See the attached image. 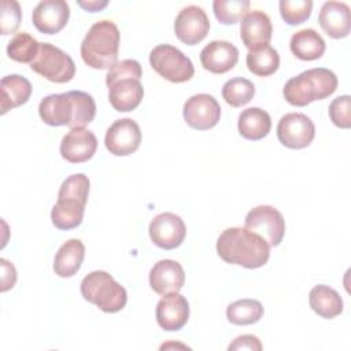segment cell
<instances>
[{"label":"cell","instance_id":"6da1fadb","mask_svg":"<svg viewBox=\"0 0 351 351\" xmlns=\"http://www.w3.org/2000/svg\"><path fill=\"white\" fill-rule=\"evenodd\" d=\"M38 114L49 126L85 128L96 115V103L92 95L82 90L53 93L40 101Z\"/></svg>","mask_w":351,"mask_h":351},{"label":"cell","instance_id":"7a4b0ae2","mask_svg":"<svg viewBox=\"0 0 351 351\" xmlns=\"http://www.w3.org/2000/svg\"><path fill=\"white\" fill-rule=\"evenodd\" d=\"M217 252L226 263L256 269L267 263L270 247L247 228H228L217 239Z\"/></svg>","mask_w":351,"mask_h":351},{"label":"cell","instance_id":"3957f363","mask_svg":"<svg viewBox=\"0 0 351 351\" xmlns=\"http://www.w3.org/2000/svg\"><path fill=\"white\" fill-rule=\"evenodd\" d=\"M89 195V178L77 173L67 177L58 192V200L51 211V219L55 228L70 230L81 225L84 210Z\"/></svg>","mask_w":351,"mask_h":351},{"label":"cell","instance_id":"277c9868","mask_svg":"<svg viewBox=\"0 0 351 351\" xmlns=\"http://www.w3.org/2000/svg\"><path fill=\"white\" fill-rule=\"evenodd\" d=\"M121 33L112 21L95 22L81 43V58L92 69H111L118 59Z\"/></svg>","mask_w":351,"mask_h":351},{"label":"cell","instance_id":"5b68a950","mask_svg":"<svg viewBox=\"0 0 351 351\" xmlns=\"http://www.w3.org/2000/svg\"><path fill=\"white\" fill-rule=\"evenodd\" d=\"M336 74L325 67H315L289 78L282 89L285 100L296 107H304L314 100H322L337 89Z\"/></svg>","mask_w":351,"mask_h":351},{"label":"cell","instance_id":"8992f818","mask_svg":"<svg viewBox=\"0 0 351 351\" xmlns=\"http://www.w3.org/2000/svg\"><path fill=\"white\" fill-rule=\"evenodd\" d=\"M81 295L104 313H118L128 302L126 289L104 270H95L84 277Z\"/></svg>","mask_w":351,"mask_h":351},{"label":"cell","instance_id":"52a82bcc","mask_svg":"<svg viewBox=\"0 0 351 351\" xmlns=\"http://www.w3.org/2000/svg\"><path fill=\"white\" fill-rule=\"evenodd\" d=\"M30 67L41 77L56 84L69 82L75 74V64L71 56L49 43H40L37 56L30 63Z\"/></svg>","mask_w":351,"mask_h":351},{"label":"cell","instance_id":"ba28073f","mask_svg":"<svg viewBox=\"0 0 351 351\" xmlns=\"http://www.w3.org/2000/svg\"><path fill=\"white\" fill-rule=\"evenodd\" d=\"M149 63L160 77L176 84L189 81L195 74L191 59L170 44L156 45L149 53Z\"/></svg>","mask_w":351,"mask_h":351},{"label":"cell","instance_id":"9c48e42d","mask_svg":"<svg viewBox=\"0 0 351 351\" xmlns=\"http://www.w3.org/2000/svg\"><path fill=\"white\" fill-rule=\"evenodd\" d=\"M248 230L265 239L269 247H277L285 233V219L282 214L271 206H256L248 211L245 221Z\"/></svg>","mask_w":351,"mask_h":351},{"label":"cell","instance_id":"30bf717a","mask_svg":"<svg viewBox=\"0 0 351 351\" xmlns=\"http://www.w3.org/2000/svg\"><path fill=\"white\" fill-rule=\"evenodd\" d=\"M315 136L313 121L300 112H289L281 117L277 125L278 141L292 149H302L311 144Z\"/></svg>","mask_w":351,"mask_h":351},{"label":"cell","instance_id":"8fae6325","mask_svg":"<svg viewBox=\"0 0 351 351\" xmlns=\"http://www.w3.org/2000/svg\"><path fill=\"white\" fill-rule=\"evenodd\" d=\"M182 115L191 128L196 130H207L218 123L221 107L214 96L208 93H197L185 101Z\"/></svg>","mask_w":351,"mask_h":351},{"label":"cell","instance_id":"7c38bea8","mask_svg":"<svg viewBox=\"0 0 351 351\" xmlns=\"http://www.w3.org/2000/svg\"><path fill=\"white\" fill-rule=\"evenodd\" d=\"M141 143V130L136 121L130 118L117 119L106 132L104 144L110 154L126 156L137 151Z\"/></svg>","mask_w":351,"mask_h":351},{"label":"cell","instance_id":"4fadbf2b","mask_svg":"<svg viewBox=\"0 0 351 351\" xmlns=\"http://www.w3.org/2000/svg\"><path fill=\"white\" fill-rule=\"evenodd\" d=\"M208 29V16L206 11L197 5H188L182 8L174 21L176 36L186 45H195L203 41Z\"/></svg>","mask_w":351,"mask_h":351},{"label":"cell","instance_id":"5bb4252c","mask_svg":"<svg viewBox=\"0 0 351 351\" xmlns=\"http://www.w3.org/2000/svg\"><path fill=\"white\" fill-rule=\"evenodd\" d=\"M148 232L155 245L163 250H174L182 244L186 228L181 217L173 213H162L151 221Z\"/></svg>","mask_w":351,"mask_h":351},{"label":"cell","instance_id":"9a60e30c","mask_svg":"<svg viewBox=\"0 0 351 351\" xmlns=\"http://www.w3.org/2000/svg\"><path fill=\"white\" fill-rule=\"evenodd\" d=\"M97 149L95 133L85 128H73L60 143V155L70 163H82L89 160Z\"/></svg>","mask_w":351,"mask_h":351},{"label":"cell","instance_id":"2e32d148","mask_svg":"<svg viewBox=\"0 0 351 351\" xmlns=\"http://www.w3.org/2000/svg\"><path fill=\"white\" fill-rule=\"evenodd\" d=\"M70 7L64 0H43L33 10V25L44 34L59 33L69 21Z\"/></svg>","mask_w":351,"mask_h":351},{"label":"cell","instance_id":"e0dca14e","mask_svg":"<svg viewBox=\"0 0 351 351\" xmlns=\"http://www.w3.org/2000/svg\"><path fill=\"white\" fill-rule=\"evenodd\" d=\"M155 317L162 329L180 330L189 318L188 300L178 292L163 295L156 304Z\"/></svg>","mask_w":351,"mask_h":351},{"label":"cell","instance_id":"ac0fdd59","mask_svg":"<svg viewBox=\"0 0 351 351\" xmlns=\"http://www.w3.org/2000/svg\"><path fill=\"white\" fill-rule=\"evenodd\" d=\"M239 60V49L229 41L214 40L200 52L203 69L214 74H223L232 70Z\"/></svg>","mask_w":351,"mask_h":351},{"label":"cell","instance_id":"d6986e66","mask_svg":"<svg viewBox=\"0 0 351 351\" xmlns=\"http://www.w3.org/2000/svg\"><path fill=\"white\" fill-rule=\"evenodd\" d=\"M185 282L182 266L173 259H162L156 262L149 271V285L158 295H169L178 292Z\"/></svg>","mask_w":351,"mask_h":351},{"label":"cell","instance_id":"ffe728a7","mask_svg":"<svg viewBox=\"0 0 351 351\" xmlns=\"http://www.w3.org/2000/svg\"><path fill=\"white\" fill-rule=\"evenodd\" d=\"M318 22L322 30L332 38L347 37L351 29L350 7L343 1H325L321 7Z\"/></svg>","mask_w":351,"mask_h":351},{"label":"cell","instance_id":"44dd1931","mask_svg":"<svg viewBox=\"0 0 351 351\" xmlns=\"http://www.w3.org/2000/svg\"><path fill=\"white\" fill-rule=\"evenodd\" d=\"M271 21L263 11H251L241 19L240 37L243 44L250 51L269 44L271 40Z\"/></svg>","mask_w":351,"mask_h":351},{"label":"cell","instance_id":"7402d4cb","mask_svg":"<svg viewBox=\"0 0 351 351\" xmlns=\"http://www.w3.org/2000/svg\"><path fill=\"white\" fill-rule=\"evenodd\" d=\"M108 86V100L114 110L128 112L134 110L143 100L144 88L140 80L123 78L118 80Z\"/></svg>","mask_w":351,"mask_h":351},{"label":"cell","instance_id":"603a6c76","mask_svg":"<svg viewBox=\"0 0 351 351\" xmlns=\"http://www.w3.org/2000/svg\"><path fill=\"white\" fill-rule=\"evenodd\" d=\"M1 114L25 104L32 95V84L19 74H10L0 81Z\"/></svg>","mask_w":351,"mask_h":351},{"label":"cell","instance_id":"cb8c5ba5","mask_svg":"<svg viewBox=\"0 0 351 351\" xmlns=\"http://www.w3.org/2000/svg\"><path fill=\"white\" fill-rule=\"evenodd\" d=\"M85 245L80 239H70L58 250L53 259V271L59 277H73L81 267Z\"/></svg>","mask_w":351,"mask_h":351},{"label":"cell","instance_id":"d4e9b609","mask_svg":"<svg viewBox=\"0 0 351 351\" xmlns=\"http://www.w3.org/2000/svg\"><path fill=\"white\" fill-rule=\"evenodd\" d=\"M239 133L247 140H261L266 137L271 128L270 115L259 108V107H250L241 111L237 121Z\"/></svg>","mask_w":351,"mask_h":351},{"label":"cell","instance_id":"484cf974","mask_svg":"<svg viewBox=\"0 0 351 351\" xmlns=\"http://www.w3.org/2000/svg\"><path fill=\"white\" fill-rule=\"evenodd\" d=\"M289 48L300 60H315L324 55L326 44L314 29H302L292 34Z\"/></svg>","mask_w":351,"mask_h":351},{"label":"cell","instance_id":"4316f807","mask_svg":"<svg viewBox=\"0 0 351 351\" xmlns=\"http://www.w3.org/2000/svg\"><path fill=\"white\" fill-rule=\"evenodd\" d=\"M310 307L322 318L332 319L343 313L341 296L333 288L319 284L315 285L308 295Z\"/></svg>","mask_w":351,"mask_h":351},{"label":"cell","instance_id":"83f0119b","mask_svg":"<svg viewBox=\"0 0 351 351\" xmlns=\"http://www.w3.org/2000/svg\"><path fill=\"white\" fill-rule=\"evenodd\" d=\"M248 70L258 77H269L274 74L280 66L278 52L269 44L248 51L247 58Z\"/></svg>","mask_w":351,"mask_h":351},{"label":"cell","instance_id":"f1b7e54d","mask_svg":"<svg viewBox=\"0 0 351 351\" xmlns=\"http://www.w3.org/2000/svg\"><path fill=\"white\" fill-rule=\"evenodd\" d=\"M263 315V306L255 299H240L226 307V318L233 325H251Z\"/></svg>","mask_w":351,"mask_h":351},{"label":"cell","instance_id":"f546056e","mask_svg":"<svg viewBox=\"0 0 351 351\" xmlns=\"http://www.w3.org/2000/svg\"><path fill=\"white\" fill-rule=\"evenodd\" d=\"M255 95V85L243 77H234L222 86V97L232 107L245 106Z\"/></svg>","mask_w":351,"mask_h":351},{"label":"cell","instance_id":"4dcf8cb0","mask_svg":"<svg viewBox=\"0 0 351 351\" xmlns=\"http://www.w3.org/2000/svg\"><path fill=\"white\" fill-rule=\"evenodd\" d=\"M40 43L26 32L16 33L7 45L10 59L19 63H32L37 56Z\"/></svg>","mask_w":351,"mask_h":351},{"label":"cell","instance_id":"1f68e13d","mask_svg":"<svg viewBox=\"0 0 351 351\" xmlns=\"http://www.w3.org/2000/svg\"><path fill=\"white\" fill-rule=\"evenodd\" d=\"M248 8V0H215L213 3L214 15L223 25L237 23L247 15Z\"/></svg>","mask_w":351,"mask_h":351},{"label":"cell","instance_id":"d6a6232c","mask_svg":"<svg viewBox=\"0 0 351 351\" xmlns=\"http://www.w3.org/2000/svg\"><path fill=\"white\" fill-rule=\"evenodd\" d=\"M281 18L291 26L300 25L308 19L313 10L310 0H280L278 3Z\"/></svg>","mask_w":351,"mask_h":351},{"label":"cell","instance_id":"836d02e7","mask_svg":"<svg viewBox=\"0 0 351 351\" xmlns=\"http://www.w3.org/2000/svg\"><path fill=\"white\" fill-rule=\"evenodd\" d=\"M22 21V11L21 5L15 0H3L1 1V34H11L15 33Z\"/></svg>","mask_w":351,"mask_h":351},{"label":"cell","instance_id":"e575fe53","mask_svg":"<svg viewBox=\"0 0 351 351\" xmlns=\"http://www.w3.org/2000/svg\"><path fill=\"white\" fill-rule=\"evenodd\" d=\"M328 112L330 121L337 128L348 129L351 126V97L348 95H343L333 99L329 104Z\"/></svg>","mask_w":351,"mask_h":351},{"label":"cell","instance_id":"d590c367","mask_svg":"<svg viewBox=\"0 0 351 351\" xmlns=\"http://www.w3.org/2000/svg\"><path fill=\"white\" fill-rule=\"evenodd\" d=\"M143 75L141 66L134 59H125L121 62H117L107 73L106 75V85H110L118 80L123 78H136L140 80Z\"/></svg>","mask_w":351,"mask_h":351},{"label":"cell","instance_id":"8d00e7d4","mask_svg":"<svg viewBox=\"0 0 351 351\" xmlns=\"http://www.w3.org/2000/svg\"><path fill=\"white\" fill-rule=\"evenodd\" d=\"M228 350H256L261 351L262 350V344L259 341V339L254 335H241L237 336L233 343L229 344Z\"/></svg>","mask_w":351,"mask_h":351},{"label":"cell","instance_id":"74e56055","mask_svg":"<svg viewBox=\"0 0 351 351\" xmlns=\"http://www.w3.org/2000/svg\"><path fill=\"white\" fill-rule=\"evenodd\" d=\"M0 265H1V292H5L15 285L16 270L14 265L4 258L0 259Z\"/></svg>","mask_w":351,"mask_h":351},{"label":"cell","instance_id":"f35d334b","mask_svg":"<svg viewBox=\"0 0 351 351\" xmlns=\"http://www.w3.org/2000/svg\"><path fill=\"white\" fill-rule=\"evenodd\" d=\"M77 4L80 7H82L84 10L89 11V12H96V11H100L103 10L104 7H107L108 1L104 0V1H100V0H88V1H82V0H78Z\"/></svg>","mask_w":351,"mask_h":351}]
</instances>
